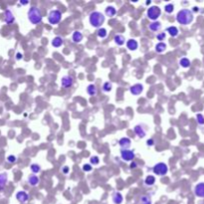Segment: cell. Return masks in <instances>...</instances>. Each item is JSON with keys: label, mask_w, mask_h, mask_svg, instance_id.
Wrapping results in <instances>:
<instances>
[{"label": "cell", "mask_w": 204, "mask_h": 204, "mask_svg": "<svg viewBox=\"0 0 204 204\" xmlns=\"http://www.w3.org/2000/svg\"><path fill=\"white\" fill-rule=\"evenodd\" d=\"M173 10H174V5L171 3H168L164 6V11H165V13H167V14H171L173 12Z\"/></svg>", "instance_id": "d6a6232c"}, {"label": "cell", "mask_w": 204, "mask_h": 204, "mask_svg": "<svg viewBox=\"0 0 204 204\" xmlns=\"http://www.w3.org/2000/svg\"><path fill=\"white\" fill-rule=\"evenodd\" d=\"M161 27L162 26H161V23L159 21H154L148 25V29L152 32H157L161 29Z\"/></svg>", "instance_id": "ffe728a7"}, {"label": "cell", "mask_w": 204, "mask_h": 204, "mask_svg": "<svg viewBox=\"0 0 204 204\" xmlns=\"http://www.w3.org/2000/svg\"><path fill=\"white\" fill-rule=\"evenodd\" d=\"M8 181V174L6 172H3V173H0V190L4 189L5 185H6Z\"/></svg>", "instance_id": "7402d4cb"}, {"label": "cell", "mask_w": 204, "mask_h": 204, "mask_svg": "<svg viewBox=\"0 0 204 204\" xmlns=\"http://www.w3.org/2000/svg\"><path fill=\"white\" fill-rule=\"evenodd\" d=\"M30 169L33 173H39L41 171V166L38 163H32L30 165Z\"/></svg>", "instance_id": "1f68e13d"}, {"label": "cell", "mask_w": 204, "mask_h": 204, "mask_svg": "<svg viewBox=\"0 0 204 204\" xmlns=\"http://www.w3.org/2000/svg\"><path fill=\"white\" fill-rule=\"evenodd\" d=\"M126 48L129 51H135L138 48V43L135 39H129L126 41Z\"/></svg>", "instance_id": "ac0fdd59"}, {"label": "cell", "mask_w": 204, "mask_h": 204, "mask_svg": "<svg viewBox=\"0 0 204 204\" xmlns=\"http://www.w3.org/2000/svg\"><path fill=\"white\" fill-rule=\"evenodd\" d=\"M121 157L124 161L132 162V161H134V159H135V154L134 152V151H131V149H121Z\"/></svg>", "instance_id": "52a82bcc"}, {"label": "cell", "mask_w": 204, "mask_h": 204, "mask_svg": "<svg viewBox=\"0 0 204 204\" xmlns=\"http://www.w3.org/2000/svg\"><path fill=\"white\" fill-rule=\"evenodd\" d=\"M112 200L114 204H121L124 202V196L121 192L118 191H115L112 195Z\"/></svg>", "instance_id": "9a60e30c"}, {"label": "cell", "mask_w": 204, "mask_h": 204, "mask_svg": "<svg viewBox=\"0 0 204 204\" xmlns=\"http://www.w3.org/2000/svg\"><path fill=\"white\" fill-rule=\"evenodd\" d=\"M179 65L182 68H185V69H187V68H189V67L191 66V62H190V60H189L188 58L183 57V58H181L180 60H179Z\"/></svg>", "instance_id": "484cf974"}, {"label": "cell", "mask_w": 204, "mask_h": 204, "mask_svg": "<svg viewBox=\"0 0 204 204\" xmlns=\"http://www.w3.org/2000/svg\"><path fill=\"white\" fill-rule=\"evenodd\" d=\"M63 173H65V174H67L68 172H69V167H68V166H64V168H63Z\"/></svg>", "instance_id": "b9f144b4"}, {"label": "cell", "mask_w": 204, "mask_h": 204, "mask_svg": "<svg viewBox=\"0 0 204 204\" xmlns=\"http://www.w3.org/2000/svg\"><path fill=\"white\" fill-rule=\"evenodd\" d=\"M105 20H106V16L100 11H93L89 15V22L93 27L95 28H101L102 25L104 24Z\"/></svg>", "instance_id": "3957f363"}, {"label": "cell", "mask_w": 204, "mask_h": 204, "mask_svg": "<svg viewBox=\"0 0 204 204\" xmlns=\"http://www.w3.org/2000/svg\"><path fill=\"white\" fill-rule=\"evenodd\" d=\"M63 44H64V39L60 36L55 37V38L51 41V45H52L54 48H59V47H61Z\"/></svg>", "instance_id": "d6986e66"}, {"label": "cell", "mask_w": 204, "mask_h": 204, "mask_svg": "<svg viewBox=\"0 0 204 204\" xmlns=\"http://www.w3.org/2000/svg\"><path fill=\"white\" fill-rule=\"evenodd\" d=\"M87 93L90 96H92V97H95V96H97V94H98V88H97V86H96V85H94V84H90L89 86L87 87Z\"/></svg>", "instance_id": "44dd1931"}, {"label": "cell", "mask_w": 204, "mask_h": 204, "mask_svg": "<svg viewBox=\"0 0 204 204\" xmlns=\"http://www.w3.org/2000/svg\"><path fill=\"white\" fill-rule=\"evenodd\" d=\"M166 32H168V34L171 37H177L179 35V30L176 26H169L166 29Z\"/></svg>", "instance_id": "cb8c5ba5"}, {"label": "cell", "mask_w": 204, "mask_h": 204, "mask_svg": "<svg viewBox=\"0 0 204 204\" xmlns=\"http://www.w3.org/2000/svg\"><path fill=\"white\" fill-rule=\"evenodd\" d=\"M27 17H28V20L30 21V23L33 25L40 24L42 20H43V16H42V12H41L40 8L36 7V6L30 7V9L28 10Z\"/></svg>", "instance_id": "7a4b0ae2"}, {"label": "cell", "mask_w": 204, "mask_h": 204, "mask_svg": "<svg viewBox=\"0 0 204 204\" xmlns=\"http://www.w3.org/2000/svg\"><path fill=\"white\" fill-rule=\"evenodd\" d=\"M196 121L198 124H200V126H204V116L201 115V114H197L196 115Z\"/></svg>", "instance_id": "e575fe53"}, {"label": "cell", "mask_w": 204, "mask_h": 204, "mask_svg": "<svg viewBox=\"0 0 204 204\" xmlns=\"http://www.w3.org/2000/svg\"><path fill=\"white\" fill-rule=\"evenodd\" d=\"M15 197L20 203H26L27 201L29 200V195H28L27 192H25V191H18L16 193Z\"/></svg>", "instance_id": "4fadbf2b"}, {"label": "cell", "mask_w": 204, "mask_h": 204, "mask_svg": "<svg viewBox=\"0 0 204 204\" xmlns=\"http://www.w3.org/2000/svg\"><path fill=\"white\" fill-rule=\"evenodd\" d=\"M6 161L8 163H15L17 161V157L15 156V155H13V154L8 155L7 158H6Z\"/></svg>", "instance_id": "d590c367"}, {"label": "cell", "mask_w": 204, "mask_h": 204, "mask_svg": "<svg viewBox=\"0 0 204 204\" xmlns=\"http://www.w3.org/2000/svg\"><path fill=\"white\" fill-rule=\"evenodd\" d=\"M140 204H152L151 198L148 195H143V196H140Z\"/></svg>", "instance_id": "4dcf8cb0"}, {"label": "cell", "mask_w": 204, "mask_h": 204, "mask_svg": "<svg viewBox=\"0 0 204 204\" xmlns=\"http://www.w3.org/2000/svg\"><path fill=\"white\" fill-rule=\"evenodd\" d=\"M82 169H83L85 172H90V171L93 170V167H92V165H91V164L86 163V164H84V165H83Z\"/></svg>", "instance_id": "8d00e7d4"}, {"label": "cell", "mask_w": 204, "mask_h": 204, "mask_svg": "<svg viewBox=\"0 0 204 204\" xmlns=\"http://www.w3.org/2000/svg\"><path fill=\"white\" fill-rule=\"evenodd\" d=\"M62 20V12L58 9H52L48 13V22L51 25H57Z\"/></svg>", "instance_id": "277c9868"}, {"label": "cell", "mask_w": 204, "mask_h": 204, "mask_svg": "<svg viewBox=\"0 0 204 204\" xmlns=\"http://www.w3.org/2000/svg\"><path fill=\"white\" fill-rule=\"evenodd\" d=\"M105 14H106V16L107 17H114L116 14H117V9L115 8V6H107L106 8V10H105Z\"/></svg>", "instance_id": "d4e9b609"}, {"label": "cell", "mask_w": 204, "mask_h": 204, "mask_svg": "<svg viewBox=\"0 0 204 204\" xmlns=\"http://www.w3.org/2000/svg\"><path fill=\"white\" fill-rule=\"evenodd\" d=\"M112 89H113V84L110 83V81L105 82L103 84V86H102V90H103L105 93H110V91H112Z\"/></svg>", "instance_id": "f1b7e54d"}, {"label": "cell", "mask_w": 204, "mask_h": 204, "mask_svg": "<svg viewBox=\"0 0 204 204\" xmlns=\"http://www.w3.org/2000/svg\"><path fill=\"white\" fill-rule=\"evenodd\" d=\"M28 3H29L28 1H22V0L20 1V4H22V5H26V4H28Z\"/></svg>", "instance_id": "7bdbcfd3"}, {"label": "cell", "mask_w": 204, "mask_h": 204, "mask_svg": "<svg viewBox=\"0 0 204 204\" xmlns=\"http://www.w3.org/2000/svg\"><path fill=\"white\" fill-rule=\"evenodd\" d=\"M114 41L118 46H123V45L126 43V38H124V35H121V34H117L114 38Z\"/></svg>", "instance_id": "603a6c76"}, {"label": "cell", "mask_w": 204, "mask_h": 204, "mask_svg": "<svg viewBox=\"0 0 204 204\" xmlns=\"http://www.w3.org/2000/svg\"><path fill=\"white\" fill-rule=\"evenodd\" d=\"M118 146L121 149H129L132 146V140L129 137H124L118 140Z\"/></svg>", "instance_id": "8fae6325"}, {"label": "cell", "mask_w": 204, "mask_h": 204, "mask_svg": "<svg viewBox=\"0 0 204 204\" xmlns=\"http://www.w3.org/2000/svg\"><path fill=\"white\" fill-rule=\"evenodd\" d=\"M74 85V79L71 76H63L61 79V87L64 89H69Z\"/></svg>", "instance_id": "ba28073f"}, {"label": "cell", "mask_w": 204, "mask_h": 204, "mask_svg": "<svg viewBox=\"0 0 204 204\" xmlns=\"http://www.w3.org/2000/svg\"><path fill=\"white\" fill-rule=\"evenodd\" d=\"M90 162H91V165H98V164L100 163V158H99V156H97V155L91 156Z\"/></svg>", "instance_id": "836d02e7"}, {"label": "cell", "mask_w": 204, "mask_h": 204, "mask_svg": "<svg viewBox=\"0 0 204 204\" xmlns=\"http://www.w3.org/2000/svg\"><path fill=\"white\" fill-rule=\"evenodd\" d=\"M154 138H149V140H146V144H147V146H154Z\"/></svg>", "instance_id": "f35d334b"}, {"label": "cell", "mask_w": 204, "mask_h": 204, "mask_svg": "<svg viewBox=\"0 0 204 204\" xmlns=\"http://www.w3.org/2000/svg\"><path fill=\"white\" fill-rule=\"evenodd\" d=\"M143 92V84L137 83V84L132 85V86L129 88V93H131L132 95H134V96L140 95Z\"/></svg>", "instance_id": "9c48e42d"}, {"label": "cell", "mask_w": 204, "mask_h": 204, "mask_svg": "<svg viewBox=\"0 0 204 204\" xmlns=\"http://www.w3.org/2000/svg\"><path fill=\"white\" fill-rule=\"evenodd\" d=\"M194 15L193 12L189 9H181L176 14V21L181 25H189L193 21Z\"/></svg>", "instance_id": "6da1fadb"}, {"label": "cell", "mask_w": 204, "mask_h": 204, "mask_svg": "<svg viewBox=\"0 0 204 204\" xmlns=\"http://www.w3.org/2000/svg\"><path fill=\"white\" fill-rule=\"evenodd\" d=\"M97 36L99 37V38H106V37L107 36V29H105V28H99V29L97 30Z\"/></svg>", "instance_id": "f546056e"}, {"label": "cell", "mask_w": 204, "mask_h": 204, "mask_svg": "<svg viewBox=\"0 0 204 204\" xmlns=\"http://www.w3.org/2000/svg\"><path fill=\"white\" fill-rule=\"evenodd\" d=\"M166 46L165 43H163V42H158V43L155 45V51H156L157 53H163L164 51L166 50Z\"/></svg>", "instance_id": "4316f807"}, {"label": "cell", "mask_w": 204, "mask_h": 204, "mask_svg": "<svg viewBox=\"0 0 204 204\" xmlns=\"http://www.w3.org/2000/svg\"><path fill=\"white\" fill-rule=\"evenodd\" d=\"M194 194L196 195L197 197L204 198V182H200L195 185Z\"/></svg>", "instance_id": "7c38bea8"}, {"label": "cell", "mask_w": 204, "mask_h": 204, "mask_svg": "<svg viewBox=\"0 0 204 204\" xmlns=\"http://www.w3.org/2000/svg\"><path fill=\"white\" fill-rule=\"evenodd\" d=\"M152 172L155 175H157V176H164L168 172L167 164L164 162H158L156 164H154V167H152Z\"/></svg>", "instance_id": "5b68a950"}, {"label": "cell", "mask_w": 204, "mask_h": 204, "mask_svg": "<svg viewBox=\"0 0 204 204\" xmlns=\"http://www.w3.org/2000/svg\"><path fill=\"white\" fill-rule=\"evenodd\" d=\"M161 14V10L160 8L158 6H155V5H154V6H151L147 9L146 11V16L148 19H151V20H152V22L154 21H156L158 18H159Z\"/></svg>", "instance_id": "8992f818"}, {"label": "cell", "mask_w": 204, "mask_h": 204, "mask_svg": "<svg viewBox=\"0 0 204 204\" xmlns=\"http://www.w3.org/2000/svg\"><path fill=\"white\" fill-rule=\"evenodd\" d=\"M134 132H135V134L140 138H143L146 135V129L143 126V124H137V126H135Z\"/></svg>", "instance_id": "30bf717a"}, {"label": "cell", "mask_w": 204, "mask_h": 204, "mask_svg": "<svg viewBox=\"0 0 204 204\" xmlns=\"http://www.w3.org/2000/svg\"><path fill=\"white\" fill-rule=\"evenodd\" d=\"M165 37H166V34L164 33V32H160V33H158L157 35H156V39L159 42H162L164 39H165Z\"/></svg>", "instance_id": "74e56055"}, {"label": "cell", "mask_w": 204, "mask_h": 204, "mask_svg": "<svg viewBox=\"0 0 204 204\" xmlns=\"http://www.w3.org/2000/svg\"><path fill=\"white\" fill-rule=\"evenodd\" d=\"M22 59H23V55H22V54L20 53V52H17L16 53V60H22Z\"/></svg>", "instance_id": "ab89813d"}, {"label": "cell", "mask_w": 204, "mask_h": 204, "mask_svg": "<svg viewBox=\"0 0 204 204\" xmlns=\"http://www.w3.org/2000/svg\"><path fill=\"white\" fill-rule=\"evenodd\" d=\"M27 182H28V184H29V185L33 186V187H34V186H37L39 183H40V178L37 176V175L31 174L27 178Z\"/></svg>", "instance_id": "2e32d148"}, {"label": "cell", "mask_w": 204, "mask_h": 204, "mask_svg": "<svg viewBox=\"0 0 204 204\" xmlns=\"http://www.w3.org/2000/svg\"><path fill=\"white\" fill-rule=\"evenodd\" d=\"M132 169H135V168H137V161H132L131 162V166H129Z\"/></svg>", "instance_id": "60d3db41"}, {"label": "cell", "mask_w": 204, "mask_h": 204, "mask_svg": "<svg viewBox=\"0 0 204 204\" xmlns=\"http://www.w3.org/2000/svg\"><path fill=\"white\" fill-rule=\"evenodd\" d=\"M4 21L6 24H12L15 21V17H14L13 12L10 9H7L4 13Z\"/></svg>", "instance_id": "5bb4252c"}, {"label": "cell", "mask_w": 204, "mask_h": 204, "mask_svg": "<svg viewBox=\"0 0 204 204\" xmlns=\"http://www.w3.org/2000/svg\"><path fill=\"white\" fill-rule=\"evenodd\" d=\"M84 38V35L81 31H74L73 35H72V41L74 43H81L82 40Z\"/></svg>", "instance_id": "e0dca14e"}, {"label": "cell", "mask_w": 204, "mask_h": 204, "mask_svg": "<svg viewBox=\"0 0 204 204\" xmlns=\"http://www.w3.org/2000/svg\"><path fill=\"white\" fill-rule=\"evenodd\" d=\"M154 183H155V177L154 175H147L146 179H144V184L146 186H152L154 185Z\"/></svg>", "instance_id": "83f0119b"}]
</instances>
